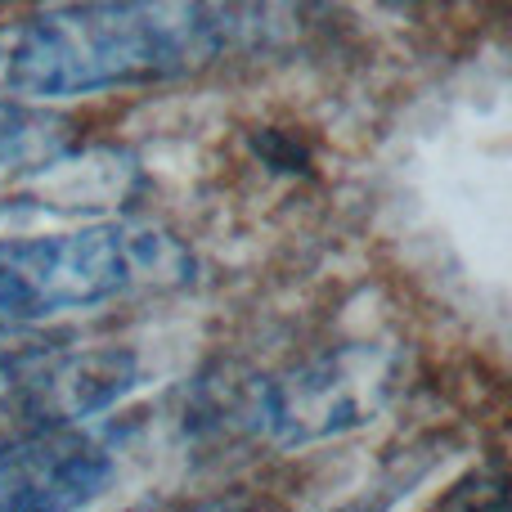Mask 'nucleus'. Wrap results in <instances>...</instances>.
Listing matches in <instances>:
<instances>
[{"mask_svg":"<svg viewBox=\"0 0 512 512\" xmlns=\"http://www.w3.org/2000/svg\"><path fill=\"white\" fill-rule=\"evenodd\" d=\"M400 355L391 346L346 342L270 378L243 382L230 396V423L256 441L292 450L360 432L396 396Z\"/></svg>","mask_w":512,"mask_h":512,"instance_id":"7ed1b4c3","label":"nucleus"},{"mask_svg":"<svg viewBox=\"0 0 512 512\" xmlns=\"http://www.w3.org/2000/svg\"><path fill=\"white\" fill-rule=\"evenodd\" d=\"M315 0H72L0 27V95L27 104L140 90L225 54L274 50Z\"/></svg>","mask_w":512,"mask_h":512,"instance_id":"f257e3e1","label":"nucleus"},{"mask_svg":"<svg viewBox=\"0 0 512 512\" xmlns=\"http://www.w3.org/2000/svg\"><path fill=\"white\" fill-rule=\"evenodd\" d=\"M113 472V445L81 423L9 436L0 441V512L81 508L104 495Z\"/></svg>","mask_w":512,"mask_h":512,"instance_id":"20e7f679","label":"nucleus"},{"mask_svg":"<svg viewBox=\"0 0 512 512\" xmlns=\"http://www.w3.org/2000/svg\"><path fill=\"white\" fill-rule=\"evenodd\" d=\"M189 256L171 234L135 225L0 239V328H27L68 310H95L135 288L180 283Z\"/></svg>","mask_w":512,"mask_h":512,"instance_id":"f03ea898","label":"nucleus"},{"mask_svg":"<svg viewBox=\"0 0 512 512\" xmlns=\"http://www.w3.org/2000/svg\"><path fill=\"white\" fill-rule=\"evenodd\" d=\"M72 149V122L50 113L45 104L0 95V189L5 185H32L50 162H59ZM32 203V198H27ZM0 212H9L0 194Z\"/></svg>","mask_w":512,"mask_h":512,"instance_id":"39448f33","label":"nucleus"},{"mask_svg":"<svg viewBox=\"0 0 512 512\" xmlns=\"http://www.w3.org/2000/svg\"><path fill=\"white\" fill-rule=\"evenodd\" d=\"M459 486H463V490H477V495H445L441 508H468V504H477V508H499V504H504V477H495V472H477V477L459 481Z\"/></svg>","mask_w":512,"mask_h":512,"instance_id":"423d86ee","label":"nucleus"}]
</instances>
